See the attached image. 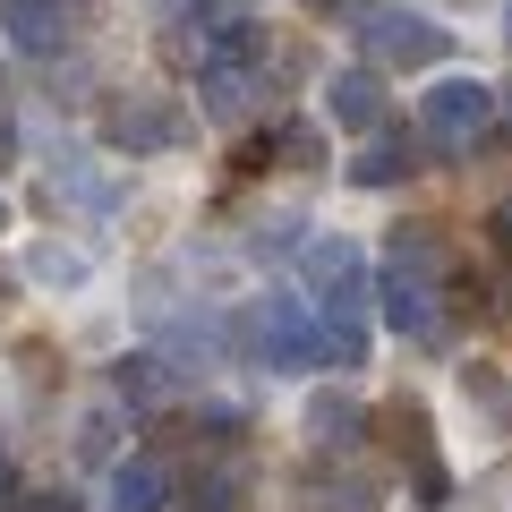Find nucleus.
<instances>
[{"mask_svg":"<svg viewBox=\"0 0 512 512\" xmlns=\"http://www.w3.org/2000/svg\"><path fill=\"white\" fill-rule=\"evenodd\" d=\"M384 265H402V274L444 282V239L427 231V222H402V231H393V248H384Z\"/></svg>","mask_w":512,"mask_h":512,"instance_id":"nucleus-12","label":"nucleus"},{"mask_svg":"<svg viewBox=\"0 0 512 512\" xmlns=\"http://www.w3.org/2000/svg\"><path fill=\"white\" fill-rule=\"evenodd\" d=\"M163 504H171V461L163 453L111 461V512H163Z\"/></svg>","mask_w":512,"mask_h":512,"instance_id":"nucleus-10","label":"nucleus"},{"mask_svg":"<svg viewBox=\"0 0 512 512\" xmlns=\"http://www.w3.org/2000/svg\"><path fill=\"white\" fill-rule=\"evenodd\" d=\"M43 188H52L60 205H77V214H120V180H111L94 154H77V146H60V154H52Z\"/></svg>","mask_w":512,"mask_h":512,"instance_id":"nucleus-7","label":"nucleus"},{"mask_svg":"<svg viewBox=\"0 0 512 512\" xmlns=\"http://www.w3.org/2000/svg\"><path fill=\"white\" fill-rule=\"evenodd\" d=\"M308 9H333V18H350V9H359V0H308Z\"/></svg>","mask_w":512,"mask_h":512,"instance_id":"nucleus-19","label":"nucleus"},{"mask_svg":"<svg viewBox=\"0 0 512 512\" xmlns=\"http://www.w3.org/2000/svg\"><path fill=\"white\" fill-rule=\"evenodd\" d=\"M77 9H86V0H0V35L18 43L26 60H52L60 43H69Z\"/></svg>","mask_w":512,"mask_h":512,"instance_id":"nucleus-6","label":"nucleus"},{"mask_svg":"<svg viewBox=\"0 0 512 512\" xmlns=\"http://www.w3.org/2000/svg\"><path fill=\"white\" fill-rule=\"evenodd\" d=\"M111 384H120L128 402H163V393H180V376H171V367L154 359V350H137V359H120V367H111Z\"/></svg>","mask_w":512,"mask_h":512,"instance_id":"nucleus-14","label":"nucleus"},{"mask_svg":"<svg viewBox=\"0 0 512 512\" xmlns=\"http://www.w3.org/2000/svg\"><path fill=\"white\" fill-rule=\"evenodd\" d=\"M308 444H359V402H342V393H316L308 402Z\"/></svg>","mask_w":512,"mask_h":512,"instance_id":"nucleus-13","label":"nucleus"},{"mask_svg":"<svg viewBox=\"0 0 512 512\" xmlns=\"http://www.w3.org/2000/svg\"><path fill=\"white\" fill-rule=\"evenodd\" d=\"M359 43L376 69H436L453 52V35L436 18H419V9H359Z\"/></svg>","mask_w":512,"mask_h":512,"instance_id":"nucleus-3","label":"nucleus"},{"mask_svg":"<svg viewBox=\"0 0 512 512\" xmlns=\"http://www.w3.org/2000/svg\"><path fill=\"white\" fill-rule=\"evenodd\" d=\"M393 444H402V461H410V487H419V504H444V461H436V436H427V410L410 402H393Z\"/></svg>","mask_w":512,"mask_h":512,"instance_id":"nucleus-9","label":"nucleus"},{"mask_svg":"<svg viewBox=\"0 0 512 512\" xmlns=\"http://www.w3.org/2000/svg\"><path fill=\"white\" fill-rule=\"evenodd\" d=\"M0 504H9V461H0Z\"/></svg>","mask_w":512,"mask_h":512,"instance_id":"nucleus-21","label":"nucleus"},{"mask_svg":"<svg viewBox=\"0 0 512 512\" xmlns=\"http://www.w3.org/2000/svg\"><path fill=\"white\" fill-rule=\"evenodd\" d=\"M487 128H495V86L487 77H436L419 94V137L436 154H470Z\"/></svg>","mask_w":512,"mask_h":512,"instance_id":"nucleus-1","label":"nucleus"},{"mask_svg":"<svg viewBox=\"0 0 512 512\" xmlns=\"http://www.w3.org/2000/svg\"><path fill=\"white\" fill-rule=\"evenodd\" d=\"M0 512H77V495H9Z\"/></svg>","mask_w":512,"mask_h":512,"instance_id":"nucleus-18","label":"nucleus"},{"mask_svg":"<svg viewBox=\"0 0 512 512\" xmlns=\"http://www.w3.org/2000/svg\"><path fill=\"white\" fill-rule=\"evenodd\" d=\"M495 222H504V248H512V197H504V214H495Z\"/></svg>","mask_w":512,"mask_h":512,"instance_id":"nucleus-20","label":"nucleus"},{"mask_svg":"<svg viewBox=\"0 0 512 512\" xmlns=\"http://www.w3.org/2000/svg\"><path fill=\"white\" fill-rule=\"evenodd\" d=\"M26 274H35V282H52V291H86V282H94V265H86L77 248H60V239H43V248L26 256Z\"/></svg>","mask_w":512,"mask_h":512,"instance_id":"nucleus-15","label":"nucleus"},{"mask_svg":"<svg viewBox=\"0 0 512 512\" xmlns=\"http://www.w3.org/2000/svg\"><path fill=\"white\" fill-rule=\"evenodd\" d=\"M0 231H9V197H0Z\"/></svg>","mask_w":512,"mask_h":512,"instance_id":"nucleus-22","label":"nucleus"},{"mask_svg":"<svg viewBox=\"0 0 512 512\" xmlns=\"http://www.w3.org/2000/svg\"><path fill=\"white\" fill-rule=\"evenodd\" d=\"M239 333H248V359L256 367H316V308L291 299V291H265Z\"/></svg>","mask_w":512,"mask_h":512,"instance_id":"nucleus-2","label":"nucleus"},{"mask_svg":"<svg viewBox=\"0 0 512 512\" xmlns=\"http://www.w3.org/2000/svg\"><path fill=\"white\" fill-rule=\"evenodd\" d=\"M325 120L350 128V137H367V128L384 120V77H376V69H342V77L325 86Z\"/></svg>","mask_w":512,"mask_h":512,"instance_id":"nucleus-11","label":"nucleus"},{"mask_svg":"<svg viewBox=\"0 0 512 512\" xmlns=\"http://www.w3.org/2000/svg\"><path fill=\"white\" fill-rule=\"evenodd\" d=\"M376 299H384V325L402 333V342H444V308H436V282H427V274H402V265H384Z\"/></svg>","mask_w":512,"mask_h":512,"instance_id":"nucleus-5","label":"nucleus"},{"mask_svg":"<svg viewBox=\"0 0 512 512\" xmlns=\"http://www.w3.org/2000/svg\"><path fill=\"white\" fill-rule=\"evenodd\" d=\"M299 274H308V299H316L325 316H359V291H367L359 239H342V231L308 239V248H299Z\"/></svg>","mask_w":512,"mask_h":512,"instance_id":"nucleus-4","label":"nucleus"},{"mask_svg":"<svg viewBox=\"0 0 512 512\" xmlns=\"http://www.w3.org/2000/svg\"><path fill=\"white\" fill-rule=\"evenodd\" d=\"M504 35H512V18H504Z\"/></svg>","mask_w":512,"mask_h":512,"instance_id":"nucleus-23","label":"nucleus"},{"mask_svg":"<svg viewBox=\"0 0 512 512\" xmlns=\"http://www.w3.org/2000/svg\"><path fill=\"white\" fill-rule=\"evenodd\" d=\"M316 512H376V487L342 478V487H325V495H316Z\"/></svg>","mask_w":512,"mask_h":512,"instance_id":"nucleus-17","label":"nucleus"},{"mask_svg":"<svg viewBox=\"0 0 512 512\" xmlns=\"http://www.w3.org/2000/svg\"><path fill=\"white\" fill-rule=\"evenodd\" d=\"M410 171H419V154H410L402 137H384V146H367L359 163H350V180L359 188H393V180H410Z\"/></svg>","mask_w":512,"mask_h":512,"instance_id":"nucleus-16","label":"nucleus"},{"mask_svg":"<svg viewBox=\"0 0 512 512\" xmlns=\"http://www.w3.org/2000/svg\"><path fill=\"white\" fill-rule=\"evenodd\" d=\"M171 137H180V103H163V94H128L111 111V146L120 154H163Z\"/></svg>","mask_w":512,"mask_h":512,"instance_id":"nucleus-8","label":"nucleus"}]
</instances>
